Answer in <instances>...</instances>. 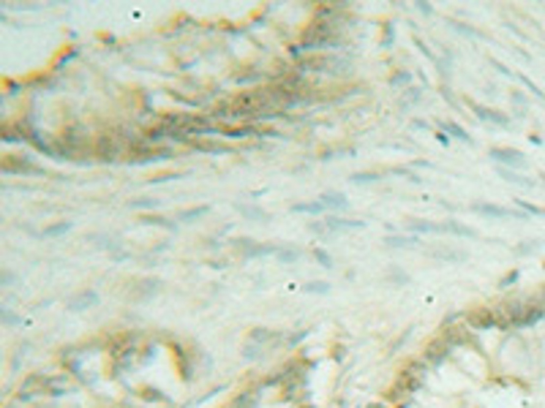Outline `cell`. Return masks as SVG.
<instances>
[{"label": "cell", "mask_w": 545, "mask_h": 408, "mask_svg": "<svg viewBox=\"0 0 545 408\" xmlns=\"http://www.w3.org/2000/svg\"><path fill=\"white\" fill-rule=\"evenodd\" d=\"M493 155H496V158H502V161H510V163H515V166H523V158H521V152H513V150H493Z\"/></svg>", "instance_id": "cell-1"}]
</instances>
